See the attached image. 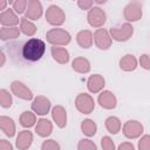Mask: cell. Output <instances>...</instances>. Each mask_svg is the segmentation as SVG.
I'll return each instance as SVG.
<instances>
[{
	"label": "cell",
	"mask_w": 150,
	"mask_h": 150,
	"mask_svg": "<svg viewBox=\"0 0 150 150\" xmlns=\"http://www.w3.org/2000/svg\"><path fill=\"white\" fill-rule=\"evenodd\" d=\"M46 53V43L41 39L32 38L21 47V57L25 62H36L42 59Z\"/></svg>",
	"instance_id": "6da1fadb"
},
{
	"label": "cell",
	"mask_w": 150,
	"mask_h": 150,
	"mask_svg": "<svg viewBox=\"0 0 150 150\" xmlns=\"http://www.w3.org/2000/svg\"><path fill=\"white\" fill-rule=\"evenodd\" d=\"M47 41L53 46H66L70 42L71 36L70 34L62 28H52L46 34Z\"/></svg>",
	"instance_id": "7a4b0ae2"
},
{
	"label": "cell",
	"mask_w": 150,
	"mask_h": 150,
	"mask_svg": "<svg viewBox=\"0 0 150 150\" xmlns=\"http://www.w3.org/2000/svg\"><path fill=\"white\" fill-rule=\"evenodd\" d=\"M109 33H110L112 40L118 41V42H124V41H128L132 36L134 27L129 22H125L123 25H120V26L110 28Z\"/></svg>",
	"instance_id": "3957f363"
},
{
	"label": "cell",
	"mask_w": 150,
	"mask_h": 150,
	"mask_svg": "<svg viewBox=\"0 0 150 150\" xmlns=\"http://www.w3.org/2000/svg\"><path fill=\"white\" fill-rule=\"evenodd\" d=\"M66 20L64 12L61 7L52 5L46 11V21L52 26H61Z\"/></svg>",
	"instance_id": "277c9868"
},
{
	"label": "cell",
	"mask_w": 150,
	"mask_h": 150,
	"mask_svg": "<svg viewBox=\"0 0 150 150\" xmlns=\"http://www.w3.org/2000/svg\"><path fill=\"white\" fill-rule=\"evenodd\" d=\"M75 107L81 114H90L95 108V102L89 94L81 93L75 98Z\"/></svg>",
	"instance_id": "5b68a950"
},
{
	"label": "cell",
	"mask_w": 150,
	"mask_h": 150,
	"mask_svg": "<svg viewBox=\"0 0 150 150\" xmlns=\"http://www.w3.org/2000/svg\"><path fill=\"white\" fill-rule=\"evenodd\" d=\"M143 11H142V4L138 2L137 0H134L129 2L123 11V16L128 22H134L138 21L142 18Z\"/></svg>",
	"instance_id": "8992f818"
},
{
	"label": "cell",
	"mask_w": 150,
	"mask_h": 150,
	"mask_svg": "<svg viewBox=\"0 0 150 150\" xmlns=\"http://www.w3.org/2000/svg\"><path fill=\"white\" fill-rule=\"evenodd\" d=\"M88 23L94 28H101L107 21L105 12L100 7H91L87 15Z\"/></svg>",
	"instance_id": "52a82bcc"
},
{
	"label": "cell",
	"mask_w": 150,
	"mask_h": 150,
	"mask_svg": "<svg viewBox=\"0 0 150 150\" xmlns=\"http://www.w3.org/2000/svg\"><path fill=\"white\" fill-rule=\"evenodd\" d=\"M112 38L109 33V30L104 28H97L94 33V43L95 46L101 50H107L111 47Z\"/></svg>",
	"instance_id": "ba28073f"
},
{
	"label": "cell",
	"mask_w": 150,
	"mask_h": 150,
	"mask_svg": "<svg viewBox=\"0 0 150 150\" xmlns=\"http://www.w3.org/2000/svg\"><path fill=\"white\" fill-rule=\"evenodd\" d=\"M123 135L129 138V139H134L139 137L143 134V125L138 122V121H127L123 125Z\"/></svg>",
	"instance_id": "9c48e42d"
},
{
	"label": "cell",
	"mask_w": 150,
	"mask_h": 150,
	"mask_svg": "<svg viewBox=\"0 0 150 150\" xmlns=\"http://www.w3.org/2000/svg\"><path fill=\"white\" fill-rule=\"evenodd\" d=\"M11 90L12 93L21 98V100H25V101H30L33 98V93L32 90L21 81H13L11 83Z\"/></svg>",
	"instance_id": "30bf717a"
},
{
	"label": "cell",
	"mask_w": 150,
	"mask_h": 150,
	"mask_svg": "<svg viewBox=\"0 0 150 150\" xmlns=\"http://www.w3.org/2000/svg\"><path fill=\"white\" fill-rule=\"evenodd\" d=\"M50 109V101L46 97V96H36L34 100H33V103H32V110L36 114V115H40V116H43L46 114H48Z\"/></svg>",
	"instance_id": "8fae6325"
},
{
	"label": "cell",
	"mask_w": 150,
	"mask_h": 150,
	"mask_svg": "<svg viewBox=\"0 0 150 150\" xmlns=\"http://www.w3.org/2000/svg\"><path fill=\"white\" fill-rule=\"evenodd\" d=\"M43 13L42 5L39 0H28L27 9H26V18L29 20H39Z\"/></svg>",
	"instance_id": "7c38bea8"
},
{
	"label": "cell",
	"mask_w": 150,
	"mask_h": 150,
	"mask_svg": "<svg viewBox=\"0 0 150 150\" xmlns=\"http://www.w3.org/2000/svg\"><path fill=\"white\" fill-rule=\"evenodd\" d=\"M97 101H98L100 105L102 108H104V109H115L116 108V104H117L116 96L111 91H109V90L102 91L98 95Z\"/></svg>",
	"instance_id": "4fadbf2b"
},
{
	"label": "cell",
	"mask_w": 150,
	"mask_h": 150,
	"mask_svg": "<svg viewBox=\"0 0 150 150\" xmlns=\"http://www.w3.org/2000/svg\"><path fill=\"white\" fill-rule=\"evenodd\" d=\"M105 84V80L103 79V76H101L100 74H94L91 75L88 81H87V87H88V90L93 94H97L100 93L103 87Z\"/></svg>",
	"instance_id": "5bb4252c"
},
{
	"label": "cell",
	"mask_w": 150,
	"mask_h": 150,
	"mask_svg": "<svg viewBox=\"0 0 150 150\" xmlns=\"http://www.w3.org/2000/svg\"><path fill=\"white\" fill-rule=\"evenodd\" d=\"M19 18L15 13L14 9H5V11H1V14H0V22L2 26H7V27H11V26H16L19 23Z\"/></svg>",
	"instance_id": "9a60e30c"
},
{
	"label": "cell",
	"mask_w": 150,
	"mask_h": 150,
	"mask_svg": "<svg viewBox=\"0 0 150 150\" xmlns=\"http://www.w3.org/2000/svg\"><path fill=\"white\" fill-rule=\"evenodd\" d=\"M76 41H77V43H79V46L81 48L88 49L94 43V34L88 29L80 30L77 33V35H76Z\"/></svg>",
	"instance_id": "2e32d148"
},
{
	"label": "cell",
	"mask_w": 150,
	"mask_h": 150,
	"mask_svg": "<svg viewBox=\"0 0 150 150\" xmlns=\"http://www.w3.org/2000/svg\"><path fill=\"white\" fill-rule=\"evenodd\" d=\"M32 142H33V134L28 130H22L19 132V135L16 137L15 145L18 149L25 150L32 145Z\"/></svg>",
	"instance_id": "e0dca14e"
},
{
	"label": "cell",
	"mask_w": 150,
	"mask_h": 150,
	"mask_svg": "<svg viewBox=\"0 0 150 150\" xmlns=\"http://www.w3.org/2000/svg\"><path fill=\"white\" fill-rule=\"evenodd\" d=\"M52 117L59 128H64L67 124V112L62 105H56L52 110Z\"/></svg>",
	"instance_id": "ac0fdd59"
},
{
	"label": "cell",
	"mask_w": 150,
	"mask_h": 150,
	"mask_svg": "<svg viewBox=\"0 0 150 150\" xmlns=\"http://www.w3.org/2000/svg\"><path fill=\"white\" fill-rule=\"evenodd\" d=\"M53 131V124L47 118H40L35 125V132L40 137H48Z\"/></svg>",
	"instance_id": "d6986e66"
},
{
	"label": "cell",
	"mask_w": 150,
	"mask_h": 150,
	"mask_svg": "<svg viewBox=\"0 0 150 150\" xmlns=\"http://www.w3.org/2000/svg\"><path fill=\"white\" fill-rule=\"evenodd\" d=\"M0 128L2 132L8 136L9 138L15 135V123L14 121L8 116H0Z\"/></svg>",
	"instance_id": "ffe728a7"
},
{
	"label": "cell",
	"mask_w": 150,
	"mask_h": 150,
	"mask_svg": "<svg viewBox=\"0 0 150 150\" xmlns=\"http://www.w3.org/2000/svg\"><path fill=\"white\" fill-rule=\"evenodd\" d=\"M20 28H18L16 26H11V27H7V26H2L1 29H0V39L2 41H8V40H12V39H16L20 36Z\"/></svg>",
	"instance_id": "44dd1931"
},
{
	"label": "cell",
	"mask_w": 150,
	"mask_h": 150,
	"mask_svg": "<svg viewBox=\"0 0 150 150\" xmlns=\"http://www.w3.org/2000/svg\"><path fill=\"white\" fill-rule=\"evenodd\" d=\"M52 56L56 62H59L61 64H64L69 61L68 50L63 47H60V46H53L52 47Z\"/></svg>",
	"instance_id": "7402d4cb"
},
{
	"label": "cell",
	"mask_w": 150,
	"mask_h": 150,
	"mask_svg": "<svg viewBox=\"0 0 150 150\" xmlns=\"http://www.w3.org/2000/svg\"><path fill=\"white\" fill-rule=\"evenodd\" d=\"M71 68L76 73L86 74L90 71V62L86 57H75L71 62Z\"/></svg>",
	"instance_id": "603a6c76"
},
{
	"label": "cell",
	"mask_w": 150,
	"mask_h": 150,
	"mask_svg": "<svg viewBox=\"0 0 150 150\" xmlns=\"http://www.w3.org/2000/svg\"><path fill=\"white\" fill-rule=\"evenodd\" d=\"M120 68L124 71L135 70L137 68V59L131 54H127L122 56V59L120 60Z\"/></svg>",
	"instance_id": "cb8c5ba5"
},
{
	"label": "cell",
	"mask_w": 150,
	"mask_h": 150,
	"mask_svg": "<svg viewBox=\"0 0 150 150\" xmlns=\"http://www.w3.org/2000/svg\"><path fill=\"white\" fill-rule=\"evenodd\" d=\"M20 30L26 36H33L36 33V26L25 16L20 19Z\"/></svg>",
	"instance_id": "d4e9b609"
},
{
	"label": "cell",
	"mask_w": 150,
	"mask_h": 150,
	"mask_svg": "<svg viewBox=\"0 0 150 150\" xmlns=\"http://www.w3.org/2000/svg\"><path fill=\"white\" fill-rule=\"evenodd\" d=\"M105 128H107V130H108L110 134L116 135V134H118V131L121 130L122 123H121V121H120L118 117H116V116H109V117L105 120Z\"/></svg>",
	"instance_id": "484cf974"
},
{
	"label": "cell",
	"mask_w": 150,
	"mask_h": 150,
	"mask_svg": "<svg viewBox=\"0 0 150 150\" xmlns=\"http://www.w3.org/2000/svg\"><path fill=\"white\" fill-rule=\"evenodd\" d=\"M19 121L23 128H30L36 123V117H35V114L32 111H23L20 115Z\"/></svg>",
	"instance_id": "4316f807"
},
{
	"label": "cell",
	"mask_w": 150,
	"mask_h": 150,
	"mask_svg": "<svg viewBox=\"0 0 150 150\" xmlns=\"http://www.w3.org/2000/svg\"><path fill=\"white\" fill-rule=\"evenodd\" d=\"M81 130H82V132L86 135V136H88V137H91V136H94L95 134H96V131H97V125H96V123L93 121V120H84V121H82V123H81Z\"/></svg>",
	"instance_id": "83f0119b"
},
{
	"label": "cell",
	"mask_w": 150,
	"mask_h": 150,
	"mask_svg": "<svg viewBox=\"0 0 150 150\" xmlns=\"http://www.w3.org/2000/svg\"><path fill=\"white\" fill-rule=\"evenodd\" d=\"M12 103H13V98H12L11 93L7 89L2 88L0 90V105L2 108L7 109V108H9L12 105Z\"/></svg>",
	"instance_id": "f1b7e54d"
},
{
	"label": "cell",
	"mask_w": 150,
	"mask_h": 150,
	"mask_svg": "<svg viewBox=\"0 0 150 150\" xmlns=\"http://www.w3.org/2000/svg\"><path fill=\"white\" fill-rule=\"evenodd\" d=\"M28 5V0H14L13 2V9L15 11L16 14H22L26 12Z\"/></svg>",
	"instance_id": "f546056e"
},
{
	"label": "cell",
	"mask_w": 150,
	"mask_h": 150,
	"mask_svg": "<svg viewBox=\"0 0 150 150\" xmlns=\"http://www.w3.org/2000/svg\"><path fill=\"white\" fill-rule=\"evenodd\" d=\"M77 149L79 150H96L97 146L90 139H81L77 144Z\"/></svg>",
	"instance_id": "4dcf8cb0"
},
{
	"label": "cell",
	"mask_w": 150,
	"mask_h": 150,
	"mask_svg": "<svg viewBox=\"0 0 150 150\" xmlns=\"http://www.w3.org/2000/svg\"><path fill=\"white\" fill-rule=\"evenodd\" d=\"M60 144L54 139H47L41 145L42 150H60Z\"/></svg>",
	"instance_id": "1f68e13d"
},
{
	"label": "cell",
	"mask_w": 150,
	"mask_h": 150,
	"mask_svg": "<svg viewBox=\"0 0 150 150\" xmlns=\"http://www.w3.org/2000/svg\"><path fill=\"white\" fill-rule=\"evenodd\" d=\"M101 145H102V149H104V150H114L115 149V144L109 136H103L101 138Z\"/></svg>",
	"instance_id": "d6a6232c"
},
{
	"label": "cell",
	"mask_w": 150,
	"mask_h": 150,
	"mask_svg": "<svg viewBox=\"0 0 150 150\" xmlns=\"http://www.w3.org/2000/svg\"><path fill=\"white\" fill-rule=\"evenodd\" d=\"M139 150H150V135H144L138 141Z\"/></svg>",
	"instance_id": "836d02e7"
},
{
	"label": "cell",
	"mask_w": 150,
	"mask_h": 150,
	"mask_svg": "<svg viewBox=\"0 0 150 150\" xmlns=\"http://www.w3.org/2000/svg\"><path fill=\"white\" fill-rule=\"evenodd\" d=\"M139 64H141L142 68H144L146 70H150V55H148V54L141 55V57H139Z\"/></svg>",
	"instance_id": "e575fe53"
},
{
	"label": "cell",
	"mask_w": 150,
	"mask_h": 150,
	"mask_svg": "<svg viewBox=\"0 0 150 150\" xmlns=\"http://www.w3.org/2000/svg\"><path fill=\"white\" fill-rule=\"evenodd\" d=\"M94 0H77V5L83 11H89L93 7Z\"/></svg>",
	"instance_id": "d590c367"
},
{
	"label": "cell",
	"mask_w": 150,
	"mask_h": 150,
	"mask_svg": "<svg viewBox=\"0 0 150 150\" xmlns=\"http://www.w3.org/2000/svg\"><path fill=\"white\" fill-rule=\"evenodd\" d=\"M0 150H13V145L6 139H1L0 141Z\"/></svg>",
	"instance_id": "8d00e7d4"
},
{
	"label": "cell",
	"mask_w": 150,
	"mask_h": 150,
	"mask_svg": "<svg viewBox=\"0 0 150 150\" xmlns=\"http://www.w3.org/2000/svg\"><path fill=\"white\" fill-rule=\"evenodd\" d=\"M134 149H135V146L130 142H124L118 145V150H134Z\"/></svg>",
	"instance_id": "74e56055"
},
{
	"label": "cell",
	"mask_w": 150,
	"mask_h": 150,
	"mask_svg": "<svg viewBox=\"0 0 150 150\" xmlns=\"http://www.w3.org/2000/svg\"><path fill=\"white\" fill-rule=\"evenodd\" d=\"M0 55H1V62H0V67H4V64H5V60H6V55H5V48H2V49H1Z\"/></svg>",
	"instance_id": "f35d334b"
},
{
	"label": "cell",
	"mask_w": 150,
	"mask_h": 150,
	"mask_svg": "<svg viewBox=\"0 0 150 150\" xmlns=\"http://www.w3.org/2000/svg\"><path fill=\"white\" fill-rule=\"evenodd\" d=\"M7 2H8V0H1V4H0V9H1V11H5V9H6Z\"/></svg>",
	"instance_id": "ab89813d"
},
{
	"label": "cell",
	"mask_w": 150,
	"mask_h": 150,
	"mask_svg": "<svg viewBox=\"0 0 150 150\" xmlns=\"http://www.w3.org/2000/svg\"><path fill=\"white\" fill-rule=\"evenodd\" d=\"M96 4H98V5H102V4H105L108 0H94Z\"/></svg>",
	"instance_id": "60d3db41"
},
{
	"label": "cell",
	"mask_w": 150,
	"mask_h": 150,
	"mask_svg": "<svg viewBox=\"0 0 150 150\" xmlns=\"http://www.w3.org/2000/svg\"><path fill=\"white\" fill-rule=\"evenodd\" d=\"M8 2H9V4H13V2H14V0H8Z\"/></svg>",
	"instance_id": "b9f144b4"
},
{
	"label": "cell",
	"mask_w": 150,
	"mask_h": 150,
	"mask_svg": "<svg viewBox=\"0 0 150 150\" xmlns=\"http://www.w3.org/2000/svg\"><path fill=\"white\" fill-rule=\"evenodd\" d=\"M74 1H75V0H74Z\"/></svg>",
	"instance_id": "7bdbcfd3"
}]
</instances>
